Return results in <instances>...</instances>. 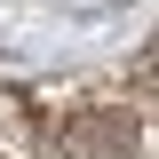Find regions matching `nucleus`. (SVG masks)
Wrapping results in <instances>:
<instances>
[{"label":"nucleus","instance_id":"obj_1","mask_svg":"<svg viewBox=\"0 0 159 159\" xmlns=\"http://www.w3.org/2000/svg\"><path fill=\"white\" fill-rule=\"evenodd\" d=\"M64 151L72 159H135V119L127 111H80V119H64Z\"/></svg>","mask_w":159,"mask_h":159}]
</instances>
